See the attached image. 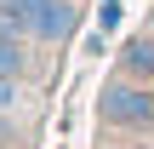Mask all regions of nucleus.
I'll list each match as a JSON object with an SVG mask.
<instances>
[{
  "mask_svg": "<svg viewBox=\"0 0 154 149\" xmlns=\"http://www.w3.org/2000/svg\"><path fill=\"white\" fill-rule=\"evenodd\" d=\"M0 75L6 80H40V46L29 34H17L6 17H0Z\"/></svg>",
  "mask_w": 154,
  "mask_h": 149,
  "instance_id": "nucleus-3",
  "label": "nucleus"
},
{
  "mask_svg": "<svg viewBox=\"0 0 154 149\" xmlns=\"http://www.w3.org/2000/svg\"><path fill=\"white\" fill-rule=\"evenodd\" d=\"M109 149H114V144H109ZM120 149H154V138H149V144H120Z\"/></svg>",
  "mask_w": 154,
  "mask_h": 149,
  "instance_id": "nucleus-8",
  "label": "nucleus"
},
{
  "mask_svg": "<svg viewBox=\"0 0 154 149\" xmlns=\"http://www.w3.org/2000/svg\"><path fill=\"white\" fill-rule=\"evenodd\" d=\"M97 121L103 132H120V138H154V86L131 75L109 80L97 98Z\"/></svg>",
  "mask_w": 154,
  "mask_h": 149,
  "instance_id": "nucleus-2",
  "label": "nucleus"
},
{
  "mask_svg": "<svg viewBox=\"0 0 154 149\" xmlns=\"http://www.w3.org/2000/svg\"><path fill=\"white\" fill-rule=\"evenodd\" d=\"M0 17H6L17 34H29L40 52L69 46L74 29H80V6H74V0H0Z\"/></svg>",
  "mask_w": 154,
  "mask_h": 149,
  "instance_id": "nucleus-1",
  "label": "nucleus"
},
{
  "mask_svg": "<svg viewBox=\"0 0 154 149\" xmlns=\"http://www.w3.org/2000/svg\"><path fill=\"white\" fill-rule=\"evenodd\" d=\"M120 75L154 86V34H131V40L120 46Z\"/></svg>",
  "mask_w": 154,
  "mask_h": 149,
  "instance_id": "nucleus-4",
  "label": "nucleus"
},
{
  "mask_svg": "<svg viewBox=\"0 0 154 149\" xmlns=\"http://www.w3.org/2000/svg\"><path fill=\"white\" fill-rule=\"evenodd\" d=\"M23 138H29V126L17 115H0V149H23Z\"/></svg>",
  "mask_w": 154,
  "mask_h": 149,
  "instance_id": "nucleus-7",
  "label": "nucleus"
},
{
  "mask_svg": "<svg viewBox=\"0 0 154 149\" xmlns=\"http://www.w3.org/2000/svg\"><path fill=\"white\" fill-rule=\"evenodd\" d=\"M29 80H6L0 75V115H29Z\"/></svg>",
  "mask_w": 154,
  "mask_h": 149,
  "instance_id": "nucleus-6",
  "label": "nucleus"
},
{
  "mask_svg": "<svg viewBox=\"0 0 154 149\" xmlns=\"http://www.w3.org/2000/svg\"><path fill=\"white\" fill-rule=\"evenodd\" d=\"M120 17H126V0H97V34H91L86 46H91V52H103V46H109V34L120 29Z\"/></svg>",
  "mask_w": 154,
  "mask_h": 149,
  "instance_id": "nucleus-5",
  "label": "nucleus"
}]
</instances>
